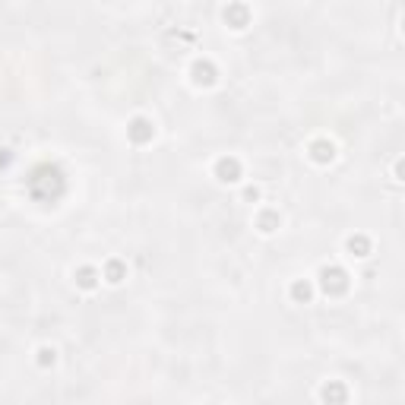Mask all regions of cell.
<instances>
[{"label":"cell","mask_w":405,"mask_h":405,"mask_svg":"<svg viewBox=\"0 0 405 405\" xmlns=\"http://www.w3.org/2000/svg\"><path fill=\"white\" fill-rule=\"evenodd\" d=\"M238 171H241V168H238L235 159H222V162H219V177H222V180H238Z\"/></svg>","instance_id":"6da1fadb"},{"label":"cell","mask_w":405,"mask_h":405,"mask_svg":"<svg viewBox=\"0 0 405 405\" xmlns=\"http://www.w3.org/2000/svg\"><path fill=\"white\" fill-rule=\"evenodd\" d=\"M120 272H124V269H120L117 263H111V266H108V275H111L108 282H120Z\"/></svg>","instance_id":"9c48e42d"},{"label":"cell","mask_w":405,"mask_h":405,"mask_svg":"<svg viewBox=\"0 0 405 405\" xmlns=\"http://www.w3.org/2000/svg\"><path fill=\"white\" fill-rule=\"evenodd\" d=\"M48 361L54 364V351H48V348H45V351H41V364H48Z\"/></svg>","instance_id":"30bf717a"},{"label":"cell","mask_w":405,"mask_h":405,"mask_svg":"<svg viewBox=\"0 0 405 405\" xmlns=\"http://www.w3.org/2000/svg\"><path fill=\"white\" fill-rule=\"evenodd\" d=\"M323 399L326 402H342V399H345V386H342V383H326L323 386Z\"/></svg>","instance_id":"3957f363"},{"label":"cell","mask_w":405,"mask_h":405,"mask_svg":"<svg viewBox=\"0 0 405 405\" xmlns=\"http://www.w3.org/2000/svg\"><path fill=\"white\" fill-rule=\"evenodd\" d=\"M130 133H133V140H136V143H143V140H149V136H152V127L146 124V120H133Z\"/></svg>","instance_id":"277c9868"},{"label":"cell","mask_w":405,"mask_h":405,"mask_svg":"<svg viewBox=\"0 0 405 405\" xmlns=\"http://www.w3.org/2000/svg\"><path fill=\"white\" fill-rule=\"evenodd\" d=\"M323 285L326 288L332 285V291H342V288H345V275H342L339 269H326L323 272Z\"/></svg>","instance_id":"7a4b0ae2"},{"label":"cell","mask_w":405,"mask_h":405,"mask_svg":"<svg viewBox=\"0 0 405 405\" xmlns=\"http://www.w3.org/2000/svg\"><path fill=\"white\" fill-rule=\"evenodd\" d=\"M348 247H351V250H358V256H364V253H367V241H364V238H351V241H348Z\"/></svg>","instance_id":"8992f818"},{"label":"cell","mask_w":405,"mask_h":405,"mask_svg":"<svg viewBox=\"0 0 405 405\" xmlns=\"http://www.w3.org/2000/svg\"><path fill=\"white\" fill-rule=\"evenodd\" d=\"M314 152H317V159H320V162L332 159V146H326V143H317V146H314Z\"/></svg>","instance_id":"5b68a950"},{"label":"cell","mask_w":405,"mask_h":405,"mask_svg":"<svg viewBox=\"0 0 405 405\" xmlns=\"http://www.w3.org/2000/svg\"><path fill=\"white\" fill-rule=\"evenodd\" d=\"M80 285H82V288H92V285H95V272H92V269H82V272H80Z\"/></svg>","instance_id":"52a82bcc"},{"label":"cell","mask_w":405,"mask_h":405,"mask_svg":"<svg viewBox=\"0 0 405 405\" xmlns=\"http://www.w3.org/2000/svg\"><path fill=\"white\" fill-rule=\"evenodd\" d=\"M295 298H298V301H301V298H304V301L310 298V285H307V282H298V285H295Z\"/></svg>","instance_id":"ba28073f"}]
</instances>
